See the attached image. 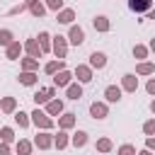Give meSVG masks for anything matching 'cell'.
I'll return each mask as SVG.
<instances>
[{"mask_svg": "<svg viewBox=\"0 0 155 155\" xmlns=\"http://www.w3.org/2000/svg\"><path fill=\"white\" fill-rule=\"evenodd\" d=\"M145 90H148V94H155V78H150V80H148Z\"/></svg>", "mask_w": 155, "mask_h": 155, "instance_id": "cell-39", "label": "cell"}, {"mask_svg": "<svg viewBox=\"0 0 155 155\" xmlns=\"http://www.w3.org/2000/svg\"><path fill=\"white\" fill-rule=\"evenodd\" d=\"M29 116H31V114H27V111H17V114H15V124H17L19 128H27V126L31 124Z\"/></svg>", "mask_w": 155, "mask_h": 155, "instance_id": "cell-23", "label": "cell"}, {"mask_svg": "<svg viewBox=\"0 0 155 155\" xmlns=\"http://www.w3.org/2000/svg\"><path fill=\"white\" fill-rule=\"evenodd\" d=\"M136 73H138V75H153V73H155V65L148 63V61H143V63L136 65Z\"/></svg>", "mask_w": 155, "mask_h": 155, "instance_id": "cell-25", "label": "cell"}, {"mask_svg": "<svg viewBox=\"0 0 155 155\" xmlns=\"http://www.w3.org/2000/svg\"><path fill=\"white\" fill-rule=\"evenodd\" d=\"M0 138H2V143H12V140H15V133H12V128L2 126V128H0Z\"/></svg>", "mask_w": 155, "mask_h": 155, "instance_id": "cell-32", "label": "cell"}, {"mask_svg": "<svg viewBox=\"0 0 155 155\" xmlns=\"http://www.w3.org/2000/svg\"><path fill=\"white\" fill-rule=\"evenodd\" d=\"M143 133L150 138V136H155V119H150V121H145L143 124Z\"/></svg>", "mask_w": 155, "mask_h": 155, "instance_id": "cell-35", "label": "cell"}, {"mask_svg": "<svg viewBox=\"0 0 155 155\" xmlns=\"http://www.w3.org/2000/svg\"><path fill=\"white\" fill-rule=\"evenodd\" d=\"M51 51L56 53V58L58 61H63L65 56H68V44H65V36H53V41H51Z\"/></svg>", "mask_w": 155, "mask_h": 155, "instance_id": "cell-2", "label": "cell"}, {"mask_svg": "<svg viewBox=\"0 0 155 155\" xmlns=\"http://www.w3.org/2000/svg\"><path fill=\"white\" fill-rule=\"evenodd\" d=\"M75 78H78L80 82H90V80H92V68H90V65H78V68H75Z\"/></svg>", "mask_w": 155, "mask_h": 155, "instance_id": "cell-11", "label": "cell"}, {"mask_svg": "<svg viewBox=\"0 0 155 155\" xmlns=\"http://www.w3.org/2000/svg\"><path fill=\"white\" fill-rule=\"evenodd\" d=\"M24 51H27L31 58H36V61H39V58H41V53H44L36 39H29V41H24Z\"/></svg>", "mask_w": 155, "mask_h": 155, "instance_id": "cell-5", "label": "cell"}, {"mask_svg": "<svg viewBox=\"0 0 155 155\" xmlns=\"http://www.w3.org/2000/svg\"><path fill=\"white\" fill-rule=\"evenodd\" d=\"M22 70H27V73H36L39 70V61L36 58H22Z\"/></svg>", "mask_w": 155, "mask_h": 155, "instance_id": "cell-21", "label": "cell"}, {"mask_svg": "<svg viewBox=\"0 0 155 155\" xmlns=\"http://www.w3.org/2000/svg\"><path fill=\"white\" fill-rule=\"evenodd\" d=\"M46 114H48V116H58V114H63V102H61V99H51V102L46 104Z\"/></svg>", "mask_w": 155, "mask_h": 155, "instance_id": "cell-15", "label": "cell"}, {"mask_svg": "<svg viewBox=\"0 0 155 155\" xmlns=\"http://www.w3.org/2000/svg\"><path fill=\"white\" fill-rule=\"evenodd\" d=\"M56 19H58V22H61V24H70V22H73V19H75V12H73V10H61V12H58V17H56Z\"/></svg>", "mask_w": 155, "mask_h": 155, "instance_id": "cell-26", "label": "cell"}, {"mask_svg": "<svg viewBox=\"0 0 155 155\" xmlns=\"http://www.w3.org/2000/svg\"><path fill=\"white\" fill-rule=\"evenodd\" d=\"M119 155H138V153H136V148H133V145H128V143H124V145L119 148Z\"/></svg>", "mask_w": 155, "mask_h": 155, "instance_id": "cell-37", "label": "cell"}, {"mask_svg": "<svg viewBox=\"0 0 155 155\" xmlns=\"http://www.w3.org/2000/svg\"><path fill=\"white\" fill-rule=\"evenodd\" d=\"M133 56H136L138 61H143V58L148 56V48H145V46H140V44H136V46H133Z\"/></svg>", "mask_w": 155, "mask_h": 155, "instance_id": "cell-34", "label": "cell"}, {"mask_svg": "<svg viewBox=\"0 0 155 155\" xmlns=\"http://www.w3.org/2000/svg\"><path fill=\"white\" fill-rule=\"evenodd\" d=\"M58 126H61V131H68V128H73V126H75V114L65 111V114L58 119Z\"/></svg>", "mask_w": 155, "mask_h": 155, "instance_id": "cell-16", "label": "cell"}, {"mask_svg": "<svg viewBox=\"0 0 155 155\" xmlns=\"http://www.w3.org/2000/svg\"><path fill=\"white\" fill-rule=\"evenodd\" d=\"M70 143H73L75 148H82V145L87 143V133H85V131H78V133L70 138Z\"/></svg>", "mask_w": 155, "mask_h": 155, "instance_id": "cell-28", "label": "cell"}, {"mask_svg": "<svg viewBox=\"0 0 155 155\" xmlns=\"http://www.w3.org/2000/svg\"><path fill=\"white\" fill-rule=\"evenodd\" d=\"M22 48H24V46H22L19 41H12V44H10L7 48H5V56H7L10 61H15V58H19V53H22Z\"/></svg>", "mask_w": 155, "mask_h": 155, "instance_id": "cell-12", "label": "cell"}, {"mask_svg": "<svg viewBox=\"0 0 155 155\" xmlns=\"http://www.w3.org/2000/svg\"><path fill=\"white\" fill-rule=\"evenodd\" d=\"M22 10H29V7H27V2H22V5H15V7L10 10V15H19Z\"/></svg>", "mask_w": 155, "mask_h": 155, "instance_id": "cell-38", "label": "cell"}, {"mask_svg": "<svg viewBox=\"0 0 155 155\" xmlns=\"http://www.w3.org/2000/svg\"><path fill=\"white\" fill-rule=\"evenodd\" d=\"M104 97H107V102H119V99H121V87L109 85V87L104 90Z\"/></svg>", "mask_w": 155, "mask_h": 155, "instance_id": "cell-20", "label": "cell"}, {"mask_svg": "<svg viewBox=\"0 0 155 155\" xmlns=\"http://www.w3.org/2000/svg\"><path fill=\"white\" fill-rule=\"evenodd\" d=\"M65 97H68V99H75V102H78V99L82 97V87H80L78 82H75V85L70 82V85L65 87Z\"/></svg>", "mask_w": 155, "mask_h": 155, "instance_id": "cell-19", "label": "cell"}, {"mask_svg": "<svg viewBox=\"0 0 155 155\" xmlns=\"http://www.w3.org/2000/svg\"><path fill=\"white\" fill-rule=\"evenodd\" d=\"M150 51H153V53H155V39H153V41H150Z\"/></svg>", "mask_w": 155, "mask_h": 155, "instance_id": "cell-43", "label": "cell"}, {"mask_svg": "<svg viewBox=\"0 0 155 155\" xmlns=\"http://www.w3.org/2000/svg\"><path fill=\"white\" fill-rule=\"evenodd\" d=\"M128 7L133 12H150L153 10V0H128Z\"/></svg>", "mask_w": 155, "mask_h": 155, "instance_id": "cell-8", "label": "cell"}, {"mask_svg": "<svg viewBox=\"0 0 155 155\" xmlns=\"http://www.w3.org/2000/svg\"><path fill=\"white\" fill-rule=\"evenodd\" d=\"M27 7L34 17H44V12H46V5H41L39 0H27Z\"/></svg>", "mask_w": 155, "mask_h": 155, "instance_id": "cell-17", "label": "cell"}, {"mask_svg": "<svg viewBox=\"0 0 155 155\" xmlns=\"http://www.w3.org/2000/svg\"><path fill=\"white\" fill-rule=\"evenodd\" d=\"M53 145H56L58 150H63V148L68 145V133H65V131H58V136H53Z\"/></svg>", "mask_w": 155, "mask_h": 155, "instance_id": "cell-27", "label": "cell"}, {"mask_svg": "<svg viewBox=\"0 0 155 155\" xmlns=\"http://www.w3.org/2000/svg\"><path fill=\"white\" fill-rule=\"evenodd\" d=\"M136 87H138V78H136L133 73H126V75L121 78V90H126V92H136Z\"/></svg>", "mask_w": 155, "mask_h": 155, "instance_id": "cell-6", "label": "cell"}, {"mask_svg": "<svg viewBox=\"0 0 155 155\" xmlns=\"http://www.w3.org/2000/svg\"><path fill=\"white\" fill-rule=\"evenodd\" d=\"M94 148H97L99 153H109V150H111V140H109V138H99Z\"/></svg>", "mask_w": 155, "mask_h": 155, "instance_id": "cell-33", "label": "cell"}, {"mask_svg": "<svg viewBox=\"0 0 155 155\" xmlns=\"http://www.w3.org/2000/svg\"><path fill=\"white\" fill-rule=\"evenodd\" d=\"M150 109H153V111H155V102H153V104H150Z\"/></svg>", "mask_w": 155, "mask_h": 155, "instance_id": "cell-45", "label": "cell"}, {"mask_svg": "<svg viewBox=\"0 0 155 155\" xmlns=\"http://www.w3.org/2000/svg\"><path fill=\"white\" fill-rule=\"evenodd\" d=\"M70 78H73V75H70L68 70L56 73V75H53V87H68V85H70Z\"/></svg>", "mask_w": 155, "mask_h": 155, "instance_id": "cell-9", "label": "cell"}, {"mask_svg": "<svg viewBox=\"0 0 155 155\" xmlns=\"http://www.w3.org/2000/svg\"><path fill=\"white\" fill-rule=\"evenodd\" d=\"M44 70H46L48 75H56V73H61V70H65V68H63V61H48V63L44 65Z\"/></svg>", "mask_w": 155, "mask_h": 155, "instance_id": "cell-22", "label": "cell"}, {"mask_svg": "<svg viewBox=\"0 0 155 155\" xmlns=\"http://www.w3.org/2000/svg\"><path fill=\"white\" fill-rule=\"evenodd\" d=\"M68 39H70V44L80 46V44L85 41V31H82L80 27H70V31H68Z\"/></svg>", "mask_w": 155, "mask_h": 155, "instance_id": "cell-10", "label": "cell"}, {"mask_svg": "<svg viewBox=\"0 0 155 155\" xmlns=\"http://www.w3.org/2000/svg\"><path fill=\"white\" fill-rule=\"evenodd\" d=\"M104 65H107V56L99 53V51H94V53L90 56V68H97V70H99V68H104Z\"/></svg>", "mask_w": 155, "mask_h": 155, "instance_id": "cell-13", "label": "cell"}, {"mask_svg": "<svg viewBox=\"0 0 155 155\" xmlns=\"http://www.w3.org/2000/svg\"><path fill=\"white\" fill-rule=\"evenodd\" d=\"M19 82L27 85V87H31V85L39 82V75H36V73H27V70H22V73H19Z\"/></svg>", "mask_w": 155, "mask_h": 155, "instance_id": "cell-18", "label": "cell"}, {"mask_svg": "<svg viewBox=\"0 0 155 155\" xmlns=\"http://www.w3.org/2000/svg\"><path fill=\"white\" fill-rule=\"evenodd\" d=\"M92 27H94L97 31H109V27H111V24H109V19H107V17H94V19H92Z\"/></svg>", "mask_w": 155, "mask_h": 155, "instance_id": "cell-24", "label": "cell"}, {"mask_svg": "<svg viewBox=\"0 0 155 155\" xmlns=\"http://www.w3.org/2000/svg\"><path fill=\"white\" fill-rule=\"evenodd\" d=\"M31 124H34L36 128H41V131L53 128V119H51L46 111H41V109H34V111H31Z\"/></svg>", "mask_w": 155, "mask_h": 155, "instance_id": "cell-1", "label": "cell"}, {"mask_svg": "<svg viewBox=\"0 0 155 155\" xmlns=\"http://www.w3.org/2000/svg\"><path fill=\"white\" fill-rule=\"evenodd\" d=\"M12 41H15V39H12V31H10V29H0V46L7 48Z\"/></svg>", "mask_w": 155, "mask_h": 155, "instance_id": "cell-29", "label": "cell"}, {"mask_svg": "<svg viewBox=\"0 0 155 155\" xmlns=\"http://www.w3.org/2000/svg\"><path fill=\"white\" fill-rule=\"evenodd\" d=\"M39 46H41V51H48V48H51V36H48V31H41V34H39Z\"/></svg>", "mask_w": 155, "mask_h": 155, "instance_id": "cell-30", "label": "cell"}, {"mask_svg": "<svg viewBox=\"0 0 155 155\" xmlns=\"http://www.w3.org/2000/svg\"><path fill=\"white\" fill-rule=\"evenodd\" d=\"M34 145H36V148H41V150H46V148H51V145H53V136H51L48 131H41V133L34 138Z\"/></svg>", "mask_w": 155, "mask_h": 155, "instance_id": "cell-4", "label": "cell"}, {"mask_svg": "<svg viewBox=\"0 0 155 155\" xmlns=\"http://www.w3.org/2000/svg\"><path fill=\"white\" fill-rule=\"evenodd\" d=\"M150 19H155V7H153V10H150Z\"/></svg>", "mask_w": 155, "mask_h": 155, "instance_id": "cell-44", "label": "cell"}, {"mask_svg": "<svg viewBox=\"0 0 155 155\" xmlns=\"http://www.w3.org/2000/svg\"><path fill=\"white\" fill-rule=\"evenodd\" d=\"M138 155H153V150H148V148H145V150H140Z\"/></svg>", "mask_w": 155, "mask_h": 155, "instance_id": "cell-42", "label": "cell"}, {"mask_svg": "<svg viewBox=\"0 0 155 155\" xmlns=\"http://www.w3.org/2000/svg\"><path fill=\"white\" fill-rule=\"evenodd\" d=\"M17 155H31V143L29 140H19L17 143Z\"/></svg>", "mask_w": 155, "mask_h": 155, "instance_id": "cell-31", "label": "cell"}, {"mask_svg": "<svg viewBox=\"0 0 155 155\" xmlns=\"http://www.w3.org/2000/svg\"><path fill=\"white\" fill-rule=\"evenodd\" d=\"M46 7H48V10L61 12V10H63V0H46Z\"/></svg>", "mask_w": 155, "mask_h": 155, "instance_id": "cell-36", "label": "cell"}, {"mask_svg": "<svg viewBox=\"0 0 155 155\" xmlns=\"http://www.w3.org/2000/svg\"><path fill=\"white\" fill-rule=\"evenodd\" d=\"M15 109H17V99H15V97H2V99H0V111L12 114Z\"/></svg>", "mask_w": 155, "mask_h": 155, "instance_id": "cell-14", "label": "cell"}, {"mask_svg": "<svg viewBox=\"0 0 155 155\" xmlns=\"http://www.w3.org/2000/svg\"><path fill=\"white\" fill-rule=\"evenodd\" d=\"M0 155H10V145L7 143H0Z\"/></svg>", "mask_w": 155, "mask_h": 155, "instance_id": "cell-41", "label": "cell"}, {"mask_svg": "<svg viewBox=\"0 0 155 155\" xmlns=\"http://www.w3.org/2000/svg\"><path fill=\"white\" fill-rule=\"evenodd\" d=\"M145 148H148V150H155V136H150V138L145 140Z\"/></svg>", "mask_w": 155, "mask_h": 155, "instance_id": "cell-40", "label": "cell"}, {"mask_svg": "<svg viewBox=\"0 0 155 155\" xmlns=\"http://www.w3.org/2000/svg\"><path fill=\"white\" fill-rule=\"evenodd\" d=\"M90 114H92V119H104L109 114V109H107L104 102H92L90 104Z\"/></svg>", "mask_w": 155, "mask_h": 155, "instance_id": "cell-7", "label": "cell"}, {"mask_svg": "<svg viewBox=\"0 0 155 155\" xmlns=\"http://www.w3.org/2000/svg\"><path fill=\"white\" fill-rule=\"evenodd\" d=\"M53 97H56V87H44V90H39V92L34 94V102H36V107H39V104H48Z\"/></svg>", "mask_w": 155, "mask_h": 155, "instance_id": "cell-3", "label": "cell"}]
</instances>
